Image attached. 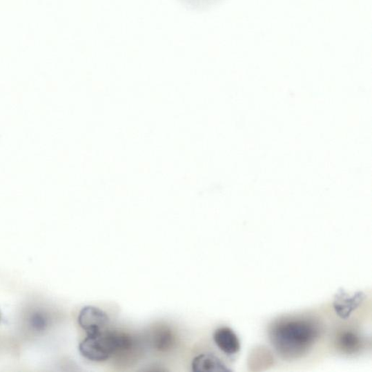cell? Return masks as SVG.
<instances>
[{
  "label": "cell",
  "instance_id": "cell-1",
  "mask_svg": "<svg viewBox=\"0 0 372 372\" xmlns=\"http://www.w3.org/2000/svg\"><path fill=\"white\" fill-rule=\"evenodd\" d=\"M320 329L308 320H289L275 324L271 339L275 350L285 358H296L305 354L318 339Z\"/></svg>",
  "mask_w": 372,
  "mask_h": 372
},
{
  "label": "cell",
  "instance_id": "cell-2",
  "mask_svg": "<svg viewBox=\"0 0 372 372\" xmlns=\"http://www.w3.org/2000/svg\"><path fill=\"white\" fill-rule=\"evenodd\" d=\"M132 339L127 335L103 331L99 333L88 335L79 344L82 356L92 362H104L119 351L129 349Z\"/></svg>",
  "mask_w": 372,
  "mask_h": 372
},
{
  "label": "cell",
  "instance_id": "cell-3",
  "mask_svg": "<svg viewBox=\"0 0 372 372\" xmlns=\"http://www.w3.org/2000/svg\"><path fill=\"white\" fill-rule=\"evenodd\" d=\"M108 321L109 318L106 312L92 306L82 309L78 316V323L86 331L87 335L103 332Z\"/></svg>",
  "mask_w": 372,
  "mask_h": 372
},
{
  "label": "cell",
  "instance_id": "cell-4",
  "mask_svg": "<svg viewBox=\"0 0 372 372\" xmlns=\"http://www.w3.org/2000/svg\"><path fill=\"white\" fill-rule=\"evenodd\" d=\"M365 297L362 292L351 295L344 291H340L334 300V308L337 314L343 320L349 319L351 313L360 307Z\"/></svg>",
  "mask_w": 372,
  "mask_h": 372
},
{
  "label": "cell",
  "instance_id": "cell-5",
  "mask_svg": "<svg viewBox=\"0 0 372 372\" xmlns=\"http://www.w3.org/2000/svg\"><path fill=\"white\" fill-rule=\"evenodd\" d=\"M213 339L219 349L226 354L233 355L240 351L239 340L229 327L217 329L214 333Z\"/></svg>",
  "mask_w": 372,
  "mask_h": 372
},
{
  "label": "cell",
  "instance_id": "cell-6",
  "mask_svg": "<svg viewBox=\"0 0 372 372\" xmlns=\"http://www.w3.org/2000/svg\"><path fill=\"white\" fill-rule=\"evenodd\" d=\"M193 371L195 372H223L231 370L213 353H202L194 358Z\"/></svg>",
  "mask_w": 372,
  "mask_h": 372
},
{
  "label": "cell",
  "instance_id": "cell-7",
  "mask_svg": "<svg viewBox=\"0 0 372 372\" xmlns=\"http://www.w3.org/2000/svg\"><path fill=\"white\" fill-rule=\"evenodd\" d=\"M338 346L341 350L348 353H353L361 348V339L353 332L341 334L338 338Z\"/></svg>",
  "mask_w": 372,
  "mask_h": 372
},
{
  "label": "cell",
  "instance_id": "cell-8",
  "mask_svg": "<svg viewBox=\"0 0 372 372\" xmlns=\"http://www.w3.org/2000/svg\"><path fill=\"white\" fill-rule=\"evenodd\" d=\"M30 326L35 332L42 333L49 325L48 316L40 311H36L30 317Z\"/></svg>",
  "mask_w": 372,
  "mask_h": 372
},
{
  "label": "cell",
  "instance_id": "cell-9",
  "mask_svg": "<svg viewBox=\"0 0 372 372\" xmlns=\"http://www.w3.org/2000/svg\"><path fill=\"white\" fill-rule=\"evenodd\" d=\"M161 332L157 335L155 343L158 349L165 350L170 346L173 337L168 331L163 330Z\"/></svg>",
  "mask_w": 372,
  "mask_h": 372
}]
</instances>
